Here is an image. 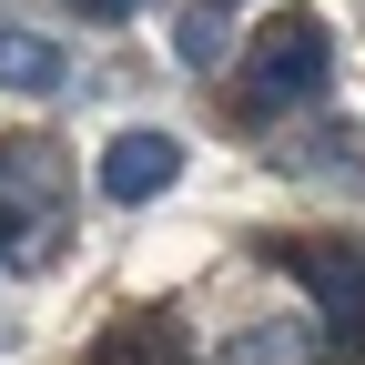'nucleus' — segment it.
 <instances>
[{
  "label": "nucleus",
  "instance_id": "nucleus-2",
  "mask_svg": "<svg viewBox=\"0 0 365 365\" xmlns=\"http://www.w3.org/2000/svg\"><path fill=\"white\" fill-rule=\"evenodd\" d=\"M61 182H71V163L41 143V132H11V143H0V264L41 244V223L61 213Z\"/></svg>",
  "mask_w": 365,
  "mask_h": 365
},
{
  "label": "nucleus",
  "instance_id": "nucleus-4",
  "mask_svg": "<svg viewBox=\"0 0 365 365\" xmlns=\"http://www.w3.org/2000/svg\"><path fill=\"white\" fill-rule=\"evenodd\" d=\"M173 182H182V143H173V132H112V143H102V193L112 203H153V193H173Z\"/></svg>",
  "mask_w": 365,
  "mask_h": 365
},
{
  "label": "nucleus",
  "instance_id": "nucleus-8",
  "mask_svg": "<svg viewBox=\"0 0 365 365\" xmlns=\"http://www.w3.org/2000/svg\"><path fill=\"white\" fill-rule=\"evenodd\" d=\"M223 11H234V0H223Z\"/></svg>",
  "mask_w": 365,
  "mask_h": 365
},
{
  "label": "nucleus",
  "instance_id": "nucleus-6",
  "mask_svg": "<svg viewBox=\"0 0 365 365\" xmlns=\"http://www.w3.org/2000/svg\"><path fill=\"white\" fill-rule=\"evenodd\" d=\"M182 61H193V71H213V61H223V0H203L193 21H182Z\"/></svg>",
  "mask_w": 365,
  "mask_h": 365
},
{
  "label": "nucleus",
  "instance_id": "nucleus-5",
  "mask_svg": "<svg viewBox=\"0 0 365 365\" xmlns=\"http://www.w3.org/2000/svg\"><path fill=\"white\" fill-rule=\"evenodd\" d=\"M61 81V51L41 31H0V91H51Z\"/></svg>",
  "mask_w": 365,
  "mask_h": 365
},
{
  "label": "nucleus",
  "instance_id": "nucleus-7",
  "mask_svg": "<svg viewBox=\"0 0 365 365\" xmlns=\"http://www.w3.org/2000/svg\"><path fill=\"white\" fill-rule=\"evenodd\" d=\"M81 11H91V21H122V11H132V0H81Z\"/></svg>",
  "mask_w": 365,
  "mask_h": 365
},
{
  "label": "nucleus",
  "instance_id": "nucleus-1",
  "mask_svg": "<svg viewBox=\"0 0 365 365\" xmlns=\"http://www.w3.org/2000/svg\"><path fill=\"white\" fill-rule=\"evenodd\" d=\"M325 71H335L325 21L284 11L274 31H254V51H244V71H234V102H244V122H284V112H304L314 91H325Z\"/></svg>",
  "mask_w": 365,
  "mask_h": 365
},
{
  "label": "nucleus",
  "instance_id": "nucleus-3",
  "mask_svg": "<svg viewBox=\"0 0 365 365\" xmlns=\"http://www.w3.org/2000/svg\"><path fill=\"white\" fill-rule=\"evenodd\" d=\"M304 294H314L325 345L335 355H365V244H314L304 254Z\"/></svg>",
  "mask_w": 365,
  "mask_h": 365
}]
</instances>
